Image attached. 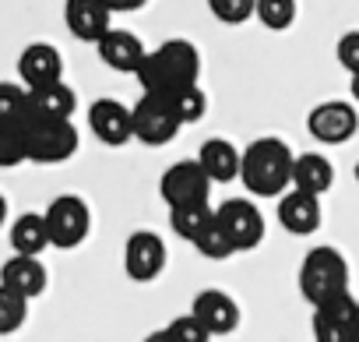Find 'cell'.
<instances>
[{
    "mask_svg": "<svg viewBox=\"0 0 359 342\" xmlns=\"http://www.w3.org/2000/svg\"><path fill=\"white\" fill-rule=\"evenodd\" d=\"M201 74V53L191 39H165L162 46L148 50L141 71L134 74L141 85V96H176L184 88H194Z\"/></svg>",
    "mask_w": 359,
    "mask_h": 342,
    "instance_id": "obj_1",
    "label": "cell"
},
{
    "mask_svg": "<svg viewBox=\"0 0 359 342\" xmlns=\"http://www.w3.org/2000/svg\"><path fill=\"white\" fill-rule=\"evenodd\" d=\"M292 169H296V152L282 138H257L243 148V169L240 180L250 195L257 198H285L292 188Z\"/></svg>",
    "mask_w": 359,
    "mask_h": 342,
    "instance_id": "obj_2",
    "label": "cell"
},
{
    "mask_svg": "<svg viewBox=\"0 0 359 342\" xmlns=\"http://www.w3.org/2000/svg\"><path fill=\"white\" fill-rule=\"evenodd\" d=\"M348 293V261L334 247H313L299 261V296L310 307L327 303L331 296Z\"/></svg>",
    "mask_w": 359,
    "mask_h": 342,
    "instance_id": "obj_3",
    "label": "cell"
},
{
    "mask_svg": "<svg viewBox=\"0 0 359 342\" xmlns=\"http://www.w3.org/2000/svg\"><path fill=\"white\" fill-rule=\"evenodd\" d=\"M22 127H25V138H29V162L57 166V162H67L78 152L81 138H78V127L71 120H43L29 110L22 117Z\"/></svg>",
    "mask_w": 359,
    "mask_h": 342,
    "instance_id": "obj_4",
    "label": "cell"
},
{
    "mask_svg": "<svg viewBox=\"0 0 359 342\" xmlns=\"http://www.w3.org/2000/svg\"><path fill=\"white\" fill-rule=\"evenodd\" d=\"M46 219V230H50V244L60 247V251H74L88 240L92 233V209L85 198L78 195H60L46 205L43 212Z\"/></svg>",
    "mask_w": 359,
    "mask_h": 342,
    "instance_id": "obj_5",
    "label": "cell"
},
{
    "mask_svg": "<svg viewBox=\"0 0 359 342\" xmlns=\"http://www.w3.org/2000/svg\"><path fill=\"white\" fill-rule=\"evenodd\" d=\"M158 195H162L169 212L172 209H191V205H208L212 180L205 177L198 159H180V162L165 166V173L158 180Z\"/></svg>",
    "mask_w": 359,
    "mask_h": 342,
    "instance_id": "obj_6",
    "label": "cell"
},
{
    "mask_svg": "<svg viewBox=\"0 0 359 342\" xmlns=\"http://www.w3.org/2000/svg\"><path fill=\"white\" fill-rule=\"evenodd\" d=\"M130 117H134V138L148 148H162L169 145L176 134H180V124L169 99L162 96H141L134 106H130Z\"/></svg>",
    "mask_w": 359,
    "mask_h": 342,
    "instance_id": "obj_7",
    "label": "cell"
},
{
    "mask_svg": "<svg viewBox=\"0 0 359 342\" xmlns=\"http://www.w3.org/2000/svg\"><path fill=\"white\" fill-rule=\"evenodd\" d=\"M215 216H219L222 230L229 233L236 254H240V251H254V247L264 244L268 223H264L261 209H257L250 198H229V202H222V205L215 209Z\"/></svg>",
    "mask_w": 359,
    "mask_h": 342,
    "instance_id": "obj_8",
    "label": "cell"
},
{
    "mask_svg": "<svg viewBox=\"0 0 359 342\" xmlns=\"http://www.w3.org/2000/svg\"><path fill=\"white\" fill-rule=\"evenodd\" d=\"M165 240L155 230H137L123 244V272L130 282H155L165 272Z\"/></svg>",
    "mask_w": 359,
    "mask_h": 342,
    "instance_id": "obj_9",
    "label": "cell"
},
{
    "mask_svg": "<svg viewBox=\"0 0 359 342\" xmlns=\"http://www.w3.org/2000/svg\"><path fill=\"white\" fill-rule=\"evenodd\" d=\"M306 131L320 141V145H345L355 138L359 131V110L352 103H341V99H327V103H317L310 113H306Z\"/></svg>",
    "mask_w": 359,
    "mask_h": 342,
    "instance_id": "obj_10",
    "label": "cell"
},
{
    "mask_svg": "<svg viewBox=\"0 0 359 342\" xmlns=\"http://www.w3.org/2000/svg\"><path fill=\"white\" fill-rule=\"evenodd\" d=\"M88 127L109 148H123L127 141H134V117L130 106H123L120 99H95L88 106Z\"/></svg>",
    "mask_w": 359,
    "mask_h": 342,
    "instance_id": "obj_11",
    "label": "cell"
},
{
    "mask_svg": "<svg viewBox=\"0 0 359 342\" xmlns=\"http://www.w3.org/2000/svg\"><path fill=\"white\" fill-rule=\"evenodd\" d=\"M64 22H67V32L81 43H102L109 32H113V11L102 0H67L64 4Z\"/></svg>",
    "mask_w": 359,
    "mask_h": 342,
    "instance_id": "obj_12",
    "label": "cell"
},
{
    "mask_svg": "<svg viewBox=\"0 0 359 342\" xmlns=\"http://www.w3.org/2000/svg\"><path fill=\"white\" fill-rule=\"evenodd\" d=\"M18 78L29 92L64 81V57L50 43H29L18 57Z\"/></svg>",
    "mask_w": 359,
    "mask_h": 342,
    "instance_id": "obj_13",
    "label": "cell"
},
{
    "mask_svg": "<svg viewBox=\"0 0 359 342\" xmlns=\"http://www.w3.org/2000/svg\"><path fill=\"white\" fill-rule=\"evenodd\" d=\"M191 314L205 324V331L215 335H233L240 328V303L226 293V289H201L194 293Z\"/></svg>",
    "mask_w": 359,
    "mask_h": 342,
    "instance_id": "obj_14",
    "label": "cell"
},
{
    "mask_svg": "<svg viewBox=\"0 0 359 342\" xmlns=\"http://www.w3.org/2000/svg\"><path fill=\"white\" fill-rule=\"evenodd\" d=\"M324 223V209L320 198L303 195V191H289L285 198H278V226L292 237H313Z\"/></svg>",
    "mask_w": 359,
    "mask_h": 342,
    "instance_id": "obj_15",
    "label": "cell"
},
{
    "mask_svg": "<svg viewBox=\"0 0 359 342\" xmlns=\"http://www.w3.org/2000/svg\"><path fill=\"white\" fill-rule=\"evenodd\" d=\"M198 166L205 169V177L212 184H229L240 180V169H243V152L229 141V138H208L198 148Z\"/></svg>",
    "mask_w": 359,
    "mask_h": 342,
    "instance_id": "obj_16",
    "label": "cell"
},
{
    "mask_svg": "<svg viewBox=\"0 0 359 342\" xmlns=\"http://www.w3.org/2000/svg\"><path fill=\"white\" fill-rule=\"evenodd\" d=\"M0 286L18 293L22 300H36L46 293V265L39 258H8L0 265Z\"/></svg>",
    "mask_w": 359,
    "mask_h": 342,
    "instance_id": "obj_17",
    "label": "cell"
},
{
    "mask_svg": "<svg viewBox=\"0 0 359 342\" xmlns=\"http://www.w3.org/2000/svg\"><path fill=\"white\" fill-rule=\"evenodd\" d=\"M95 50H99V60H102L106 67L123 71V74H137L141 64H144V57H148L144 43H141L134 32H127V29H113Z\"/></svg>",
    "mask_w": 359,
    "mask_h": 342,
    "instance_id": "obj_18",
    "label": "cell"
},
{
    "mask_svg": "<svg viewBox=\"0 0 359 342\" xmlns=\"http://www.w3.org/2000/svg\"><path fill=\"white\" fill-rule=\"evenodd\" d=\"M334 184V166L331 159H324L320 152H303L296 155V169H292V191L324 198Z\"/></svg>",
    "mask_w": 359,
    "mask_h": 342,
    "instance_id": "obj_19",
    "label": "cell"
},
{
    "mask_svg": "<svg viewBox=\"0 0 359 342\" xmlns=\"http://www.w3.org/2000/svg\"><path fill=\"white\" fill-rule=\"evenodd\" d=\"M29 110L43 120H71L78 110V96L67 81H57V85L29 92Z\"/></svg>",
    "mask_w": 359,
    "mask_h": 342,
    "instance_id": "obj_20",
    "label": "cell"
},
{
    "mask_svg": "<svg viewBox=\"0 0 359 342\" xmlns=\"http://www.w3.org/2000/svg\"><path fill=\"white\" fill-rule=\"evenodd\" d=\"M11 247L18 258H43V251L53 247L43 212H25L11 223Z\"/></svg>",
    "mask_w": 359,
    "mask_h": 342,
    "instance_id": "obj_21",
    "label": "cell"
},
{
    "mask_svg": "<svg viewBox=\"0 0 359 342\" xmlns=\"http://www.w3.org/2000/svg\"><path fill=\"white\" fill-rule=\"evenodd\" d=\"M212 223H215V209H212V202H208V205H191V209H172V212H169V226H172V233H176L180 240H187V244H194Z\"/></svg>",
    "mask_w": 359,
    "mask_h": 342,
    "instance_id": "obj_22",
    "label": "cell"
},
{
    "mask_svg": "<svg viewBox=\"0 0 359 342\" xmlns=\"http://www.w3.org/2000/svg\"><path fill=\"white\" fill-rule=\"evenodd\" d=\"M313 317L317 321H327L334 328H345V331H359V300L352 296V289L348 293H338L327 303L313 307Z\"/></svg>",
    "mask_w": 359,
    "mask_h": 342,
    "instance_id": "obj_23",
    "label": "cell"
},
{
    "mask_svg": "<svg viewBox=\"0 0 359 342\" xmlns=\"http://www.w3.org/2000/svg\"><path fill=\"white\" fill-rule=\"evenodd\" d=\"M29 162V138L22 120L18 124H0V169H15Z\"/></svg>",
    "mask_w": 359,
    "mask_h": 342,
    "instance_id": "obj_24",
    "label": "cell"
},
{
    "mask_svg": "<svg viewBox=\"0 0 359 342\" xmlns=\"http://www.w3.org/2000/svg\"><path fill=\"white\" fill-rule=\"evenodd\" d=\"M169 106H172V113H176L180 124L191 127V124H201V120H205V113H208V96H205L201 85H194V88H184V92L169 96Z\"/></svg>",
    "mask_w": 359,
    "mask_h": 342,
    "instance_id": "obj_25",
    "label": "cell"
},
{
    "mask_svg": "<svg viewBox=\"0 0 359 342\" xmlns=\"http://www.w3.org/2000/svg\"><path fill=\"white\" fill-rule=\"evenodd\" d=\"M194 251L201 254V258H208V261H229L233 254H236V247H233V240H229V233L222 230V223H219V216H215V223L194 240Z\"/></svg>",
    "mask_w": 359,
    "mask_h": 342,
    "instance_id": "obj_26",
    "label": "cell"
},
{
    "mask_svg": "<svg viewBox=\"0 0 359 342\" xmlns=\"http://www.w3.org/2000/svg\"><path fill=\"white\" fill-rule=\"evenodd\" d=\"M264 29L271 32H285L296 22V0H257V15H254Z\"/></svg>",
    "mask_w": 359,
    "mask_h": 342,
    "instance_id": "obj_27",
    "label": "cell"
},
{
    "mask_svg": "<svg viewBox=\"0 0 359 342\" xmlns=\"http://www.w3.org/2000/svg\"><path fill=\"white\" fill-rule=\"evenodd\" d=\"M29 321V300L0 286V335H15Z\"/></svg>",
    "mask_w": 359,
    "mask_h": 342,
    "instance_id": "obj_28",
    "label": "cell"
},
{
    "mask_svg": "<svg viewBox=\"0 0 359 342\" xmlns=\"http://www.w3.org/2000/svg\"><path fill=\"white\" fill-rule=\"evenodd\" d=\"M29 113V88L15 81H0V124H18Z\"/></svg>",
    "mask_w": 359,
    "mask_h": 342,
    "instance_id": "obj_29",
    "label": "cell"
},
{
    "mask_svg": "<svg viewBox=\"0 0 359 342\" xmlns=\"http://www.w3.org/2000/svg\"><path fill=\"white\" fill-rule=\"evenodd\" d=\"M162 331H165L169 342H212V335L205 331V324H201L191 310H187V314H176Z\"/></svg>",
    "mask_w": 359,
    "mask_h": 342,
    "instance_id": "obj_30",
    "label": "cell"
},
{
    "mask_svg": "<svg viewBox=\"0 0 359 342\" xmlns=\"http://www.w3.org/2000/svg\"><path fill=\"white\" fill-rule=\"evenodd\" d=\"M208 11L226 25H243L257 15V0H208Z\"/></svg>",
    "mask_w": 359,
    "mask_h": 342,
    "instance_id": "obj_31",
    "label": "cell"
},
{
    "mask_svg": "<svg viewBox=\"0 0 359 342\" xmlns=\"http://www.w3.org/2000/svg\"><path fill=\"white\" fill-rule=\"evenodd\" d=\"M334 57H338V64H341L352 78L359 74V29H352V32H345V36L338 39Z\"/></svg>",
    "mask_w": 359,
    "mask_h": 342,
    "instance_id": "obj_32",
    "label": "cell"
},
{
    "mask_svg": "<svg viewBox=\"0 0 359 342\" xmlns=\"http://www.w3.org/2000/svg\"><path fill=\"white\" fill-rule=\"evenodd\" d=\"M352 335L355 331H345V328H334V324L313 317V342H352Z\"/></svg>",
    "mask_w": 359,
    "mask_h": 342,
    "instance_id": "obj_33",
    "label": "cell"
},
{
    "mask_svg": "<svg viewBox=\"0 0 359 342\" xmlns=\"http://www.w3.org/2000/svg\"><path fill=\"white\" fill-rule=\"evenodd\" d=\"M348 96H352V106H359V74L348 81Z\"/></svg>",
    "mask_w": 359,
    "mask_h": 342,
    "instance_id": "obj_34",
    "label": "cell"
},
{
    "mask_svg": "<svg viewBox=\"0 0 359 342\" xmlns=\"http://www.w3.org/2000/svg\"><path fill=\"white\" fill-rule=\"evenodd\" d=\"M141 342H169V338H165V331H151V335H144Z\"/></svg>",
    "mask_w": 359,
    "mask_h": 342,
    "instance_id": "obj_35",
    "label": "cell"
},
{
    "mask_svg": "<svg viewBox=\"0 0 359 342\" xmlns=\"http://www.w3.org/2000/svg\"><path fill=\"white\" fill-rule=\"evenodd\" d=\"M4 223H8V198L0 195V226H4Z\"/></svg>",
    "mask_w": 359,
    "mask_h": 342,
    "instance_id": "obj_36",
    "label": "cell"
},
{
    "mask_svg": "<svg viewBox=\"0 0 359 342\" xmlns=\"http://www.w3.org/2000/svg\"><path fill=\"white\" fill-rule=\"evenodd\" d=\"M352 177H355V184H359V162H355V169H352Z\"/></svg>",
    "mask_w": 359,
    "mask_h": 342,
    "instance_id": "obj_37",
    "label": "cell"
},
{
    "mask_svg": "<svg viewBox=\"0 0 359 342\" xmlns=\"http://www.w3.org/2000/svg\"><path fill=\"white\" fill-rule=\"evenodd\" d=\"M352 342H359V331H355V335H352Z\"/></svg>",
    "mask_w": 359,
    "mask_h": 342,
    "instance_id": "obj_38",
    "label": "cell"
}]
</instances>
